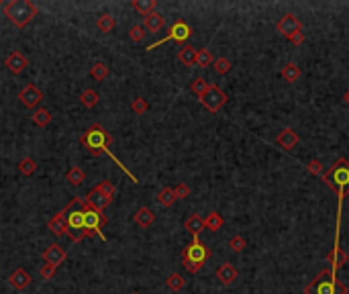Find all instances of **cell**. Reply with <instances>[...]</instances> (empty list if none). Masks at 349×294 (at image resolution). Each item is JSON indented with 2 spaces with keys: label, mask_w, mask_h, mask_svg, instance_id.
<instances>
[{
  "label": "cell",
  "mask_w": 349,
  "mask_h": 294,
  "mask_svg": "<svg viewBox=\"0 0 349 294\" xmlns=\"http://www.w3.org/2000/svg\"><path fill=\"white\" fill-rule=\"evenodd\" d=\"M215 58L211 54V49H201L196 56V68H213Z\"/></svg>",
  "instance_id": "obj_35"
},
{
  "label": "cell",
  "mask_w": 349,
  "mask_h": 294,
  "mask_svg": "<svg viewBox=\"0 0 349 294\" xmlns=\"http://www.w3.org/2000/svg\"><path fill=\"white\" fill-rule=\"evenodd\" d=\"M190 35H192V27L186 23V21H182V19H178L172 27H170V33L164 37V39H160V41H156V43H152V45H147V52H154L156 47H160L162 43H166V41H176V43H186L188 39H190Z\"/></svg>",
  "instance_id": "obj_8"
},
{
  "label": "cell",
  "mask_w": 349,
  "mask_h": 294,
  "mask_svg": "<svg viewBox=\"0 0 349 294\" xmlns=\"http://www.w3.org/2000/svg\"><path fill=\"white\" fill-rule=\"evenodd\" d=\"M209 88H211V84H209V80H205V78H194L192 82H190V90L198 96V101L209 92Z\"/></svg>",
  "instance_id": "obj_30"
},
{
  "label": "cell",
  "mask_w": 349,
  "mask_h": 294,
  "mask_svg": "<svg viewBox=\"0 0 349 294\" xmlns=\"http://www.w3.org/2000/svg\"><path fill=\"white\" fill-rule=\"evenodd\" d=\"M47 229H52V233H54L56 237H64V235H66V211H64V209H62L56 217L49 219Z\"/></svg>",
  "instance_id": "obj_20"
},
{
  "label": "cell",
  "mask_w": 349,
  "mask_h": 294,
  "mask_svg": "<svg viewBox=\"0 0 349 294\" xmlns=\"http://www.w3.org/2000/svg\"><path fill=\"white\" fill-rule=\"evenodd\" d=\"M335 294H347V284L341 282V280H337V284H335Z\"/></svg>",
  "instance_id": "obj_46"
},
{
  "label": "cell",
  "mask_w": 349,
  "mask_h": 294,
  "mask_svg": "<svg viewBox=\"0 0 349 294\" xmlns=\"http://www.w3.org/2000/svg\"><path fill=\"white\" fill-rule=\"evenodd\" d=\"M331 190H335L337 194V205L343 207L345 196L349 194V160L339 158L321 178Z\"/></svg>",
  "instance_id": "obj_2"
},
{
  "label": "cell",
  "mask_w": 349,
  "mask_h": 294,
  "mask_svg": "<svg viewBox=\"0 0 349 294\" xmlns=\"http://www.w3.org/2000/svg\"><path fill=\"white\" fill-rule=\"evenodd\" d=\"M80 143L86 147V150H88L92 156H103V154L111 156V158L115 160V164H117V166H119V168H121V170H123V172L133 180V182H139V180H137V178H135V176H133V174H131V172L121 164V160L115 158V154L111 152V147H109V145H111V135H109L101 125H92V127H90V129L80 137Z\"/></svg>",
  "instance_id": "obj_1"
},
{
  "label": "cell",
  "mask_w": 349,
  "mask_h": 294,
  "mask_svg": "<svg viewBox=\"0 0 349 294\" xmlns=\"http://www.w3.org/2000/svg\"><path fill=\"white\" fill-rule=\"evenodd\" d=\"M276 31H278L282 37L290 39L292 35H296V33L303 31V21L298 19L296 15H292V13H286V15L276 23Z\"/></svg>",
  "instance_id": "obj_10"
},
{
  "label": "cell",
  "mask_w": 349,
  "mask_h": 294,
  "mask_svg": "<svg viewBox=\"0 0 349 294\" xmlns=\"http://www.w3.org/2000/svg\"><path fill=\"white\" fill-rule=\"evenodd\" d=\"M145 31H149V33H160L162 29H164V17L156 11V13H152V15H147L145 17Z\"/></svg>",
  "instance_id": "obj_23"
},
{
  "label": "cell",
  "mask_w": 349,
  "mask_h": 294,
  "mask_svg": "<svg viewBox=\"0 0 349 294\" xmlns=\"http://www.w3.org/2000/svg\"><path fill=\"white\" fill-rule=\"evenodd\" d=\"M98 188H101V190L107 194V199H109V201H113V199H115V192H117V188H115V184H113V182L105 180V182L98 184Z\"/></svg>",
  "instance_id": "obj_43"
},
{
  "label": "cell",
  "mask_w": 349,
  "mask_h": 294,
  "mask_svg": "<svg viewBox=\"0 0 349 294\" xmlns=\"http://www.w3.org/2000/svg\"><path fill=\"white\" fill-rule=\"evenodd\" d=\"M37 162L33 160V158H23L21 162H19V172L23 174V176H33L35 172H37Z\"/></svg>",
  "instance_id": "obj_37"
},
{
  "label": "cell",
  "mask_w": 349,
  "mask_h": 294,
  "mask_svg": "<svg viewBox=\"0 0 349 294\" xmlns=\"http://www.w3.org/2000/svg\"><path fill=\"white\" fill-rule=\"evenodd\" d=\"M307 170H309L313 176H321V178H323V174L327 172L325 166H323V162H319V160H311V162L307 164Z\"/></svg>",
  "instance_id": "obj_41"
},
{
  "label": "cell",
  "mask_w": 349,
  "mask_h": 294,
  "mask_svg": "<svg viewBox=\"0 0 349 294\" xmlns=\"http://www.w3.org/2000/svg\"><path fill=\"white\" fill-rule=\"evenodd\" d=\"M0 7H3V9H5V5H3V0H0Z\"/></svg>",
  "instance_id": "obj_48"
},
{
  "label": "cell",
  "mask_w": 349,
  "mask_h": 294,
  "mask_svg": "<svg viewBox=\"0 0 349 294\" xmlns=\"http://www.w3.org/2000/svg\"><path fill=\"white\" fill-rule=\"evenodd\" d=\"M147 109H149V105H147L145 98H141V96L133 98V103H131V111H133L135 115H145V113H147Z\"/></svg>",
  "instance_id": "obj_39"
},
{
  "label": "cell",
  "mask_w": 349,
  "mask_h": 294,
  "mask_svg": "<svg viewBox=\"0 0 349 294\" xmlns=\"http://www.w3.org/2000/svg\"><path fill=\"white\" fill-rule=\"evenodd\" d=\"M107 215L103 213V211H96V209H92L90 205H86V201H84V233H86V237H101L103 241L107 239L105 237V233H103V227L107 225Z\"/></svg>",
  "instance_id": "obj_6"
},
{
  "label": "cell",
  "mask_w": 349,
  "mask_h": 294,
  "mask_svg": "<svg viewBox=\"0 0 349 294\" xmlns=\"http://www.w3.org/2000/svg\"><path fill=\"white\" fill-rule=\"evenodd\" d=\"M227 101H229V96H227V92L223 90V88H219L217 84H211V88H209V92L201 98V103H203V107L207 109V111H211V113H219L225 105H227Z\"/></svg>",
  "instance_id": "obj_9"
},
{
  "label": "cell",
  "mask_w": 349,
  "mask_h": 294,
  "mask_svg": "<svg viewBox=\"0 0 349 294\" xmlns=\"http://www.w3.org/2000/svg\"><path fill=\"white\" fill-rule=\"evenodd\" d=\"M133 294H137V292H133Z\"/></svg>",
  "instance_id": "obj_49"
},
{
  "label": "cell",
  "mask_w": 349,
  "mask_h": 294,
  "mask_svg": "<svg viewBox=\"0 0 349 294\" xmlns=\"http://www.w3.org/2000/svg\"><path fill=\"white\" fill-rule=\"evenodd\" d=\"M133 9H135V11L139 13V15L147 17V15L156 13V9H158V3H156V0H133Z\"/></svg>",
  "instance_id": "obj_25"
},
{
  "label": "cell",
  "mask_w": 349,
  "mask_h": 294,
  "mask_svg": "<svg viewBox=\"0 0 349 294\" xmlns=\"http://www.w3.org/2000/svg\"><path fill=\"white\" fill-rule=\"evenodd\" d=\"M174 192H176V199H178V201H186L188 196H190V186L182 182V184H178V186L174 188Z\"/></svg>",
  "instance_id": "obj_44"
},
{
  "label": "cell",
  "mask_w": 349,
  "mask_h": 294,
  "mask_svg": "<svg viewBox=\"0 0 349 294\" xmlns=\"http://www.w3.org/2000/svg\"><path fill=\"white\" fill-rule=\"evenodd\" d=\"M84 201H86V205H90V207L96 209V211H105V209L113 203V201L107 199V194H105L101 188H98V186L92 188V190L86 194V199H84Z\"/></svg>",
  "instance_id": "obj_13"
},
{
  "label": "cell",
  "mask_w": 349,
  "mask_h": 294,
  "mask_svg": "<svg viewBox=\"0 0 349 294\" xmlns=\"http://www.w3.org/2000/svg\"><path fill=\"white\" fill-rule=\"evenodd\" d=\"M217 278H219V282L221 284H225V286H229V284H233L237 278H239V272H237V268L233 266V264H229V262H225V264H221L219 268H217Z\"/></svg>",
  "instance_id": "obj_16"
},
{
  "label": "cell",
  "mask_w": 349,
  "mask_h": 294,
  "mask_svg": "<svg viewBox=\"0 0 349 294\" xmlns=\"http://www.w3.org/2000/svg\"><path fill=\"white\" fill-rule=\"evenodd\" d=\"M31 119H33V123L37 125V127H47L49 123H52V119H54V115H52V111L49 109H35V113L31 115Z\"/></svg>",
  "instance_id": "obj_26"
},
{
  "label": "cell",
  "mask_w": 349,
  "mask_h": 294,
  "mask_svg": "<svg viewBox=\"0 0 349 294\" xmlns=\"http://www.w3.org/2000/svg\"><path fill=\"white\" fill-rule=\"evenodd\" d=\"M145 35H147V33H145V27H143V25H133L131 31H129V37H131V41H135V43L143 41Z\"/></svg>",
  "instance_id": "obj_40"
},
{
  "label": "cell",
  "mask_w": 349,
  "mask_h": 294,
  "mask_svg": "<svg viewBox=\"0 0 349 294\" xmlns=\"http://www.w3.org/2000/svg\"><path fill=\"white\" fill-rule=\"evenodd\" d=\"M231 68H233V62H231L229 58H219V60H215V64H213V70H215L217 76H225V74H229Z\"/></svg>",
  "instance_id": "obj_36"
},
{
  "label": "cell",
  "mask_w": 349,
  "mask_h": 294,
  "mask_svg": "<svg viewBox=\"0 0 349 294\" xmlns=\"http://www.w3.org/2000/svg\"><path fill=\"white\" fill-rule=\"evenodd\" d=\"M9 284L15 288V290H25L29 284H31V274L23 268H17L11 276H9Z\"/></svg>",
  "instance_id": "obj_18"
},
{
  "label": "cell",
  "mask_w": 349,
  "mask_h": 294,
  "mask_svg": "<svg viewBox=\"0 0 349 294\" xmlns=\"http://www.w3.org/2000/svg\"><path fill=\"white\" fill-rule=\"evenodd\" d=\"M166 284H168V288H170L172 292H182V290H184V286H186V278H184L180 272H174V274H170V276H168Z\"/></svg>",
  "instance_id": "obj_32"
},
{
  "label": "cell",
  "mask_w": 349,
  "mask_h": 294,
  "mask_svg": "<svg viewBox=\"0 0 349 294\" xmlns=\"http://www.w3.org/2000/svg\"><path fill=\"white\" fill-rule=\"evenodd\" d=\"M282 78H284V82L294 84L298 78H301V66L294 64V62H288V64L282 68Z\"/></svg>",
  "instance_id": "obj_24"
},
{
  "label": "cell",
  "mask_w": 349,
  "mask_h": 294,
  "mask_svg": "<svg viewBox=\"0 0 349 294\" xmlns=\"http://www.w3.org/2000/svg\"><path fill=\"white\" fill-rule=\"evenodd\" d=\"M39 276H41L43 280H52V278L56 276V266L45 264V262H43V266L39 268Z\"/></svg>",
  "instance_id": "obj_42"
},
{
  "label": "cell",
  "mask_w": 349,
  "mask_h": 294,
  "mask_svg": "<svg viewBox=\"0 0 349 294\" xmlns=\"http://www.w3.org/2000/svg\"><path fill=\"white\" fill-rule=\"evenodd\" d=\"M184 229L192 235V237H201V233H203V229H205V219L201 217V215H190L186 221H184Z\"/></svg>",
  "instance_id": "obj_19"
},
{
  "label": "cell",
  "mask_w": 349,
  "mask_h": 294,
  "mask_svg": "<svg viewBox=\"0 0 349 294\" xmlns=\"http://www.w3.org/2000/svg\"><path fill=\"white\" fill-rule=\"evenodd\" d=\"M66 235L74 241V243H80L86 233H84V201L80 196L72 199L66 207Z\"/></svg>",
  "instance_id": "obj_4"
},
{
  "label": "cell",
  "mask_w": 349,
  "mask_h": 294,
  "mask_svg": "<svg viewBox=\"0 0 349 294\" xmlns=\"http://www.w3.org/2000/svg\"><path fill=\"white\" fill-rule=\"evenodd\" d=\"M196 56H198V49H194L192 45H182L180 52H178V62L182 66H196Z\"/></svg>",
  "instance_id": "obj_21"
},
{
  "label": "cell",
  "mask_w": 349,
  "mask_h": 294,
  "mask_svg": "<svg viewBox=\"0 0 349 294\" xmlns=\"http://www.w3.org/2000/svg\"><path fill=\"white\" fill-rule=\"evenodd\" d=\"M37 7L31 0H11L5 5V17L19 29H25L35 17H37Z\"/></svg>",
  "instance_id": "obj_5"
},
{
  "label": "cell",
  "mask_w": 349,
  "mask_h": 294,
  "mask_svg": "<svg viewBox=\"0 0 349 294\" xmlns=\"http://www.w3.org/2000/svg\"><path fill=\"white\" fill-rule=\"evenodd\" d=\"M66 180L70 182V186H80L86 180V174H84V170L80 166H72L68 170V174H66Z\"/></svg>",
  "instance_id": "obj_31"
},
{
  "label": "cell",
  "mask_w": 349,
  "mask_h": 294,
  "mask_svg": "<svg viewBox=\"0 0 349 294\" xmlns=\"http://www.w3.org/2000/svg\"><path fill=\"white\" fill-rule=\"evenodd\" d=\"M19 98L21 103L27 107V109H39L41 101H43V92L37 84H27L21 92H19Z\"/></svg>",
  "instance_id": "obj_12"
},
{
  "label": "cell",
  "mask_w": 349,
  "mask_h": 294,
  "mask_svg": "<svg viewBox=\"0 0 349 294\" xmlns=\"http://www.w3.org/2000/svg\"><path fill=\"white\" fill-rule=\"evenodd\" d=\"M343 103H345V105H347V107H349V90H347V92H345V94H343Z\"/></svg>",
  "instance_id": "obj_47"
},
{
  "label": "cell",
  "mask_w": 349,
  "mask_h": 294,
  "mask_svg": "<svg viewBox=\"0 0 349 294\" xmlns=\"http://www.w3.org/2000/svg\"><path fill=\"white\" fill-rule=\"evenodd\" d=\"M296 143H298V135H296V131L290 129V127L282 129V131L278 133V137H276V145L282 147V150H286V152L292 150V147H296Z\"/></svg>",
  "instance_id": "obj_17"
},
{
  "label": "cell",
  "mask_w": 349,
  "mask_h": 294,
  "mask_svg": "<svg viewBox=\"0 0 349 294\" xmlns=\"http://www.w3.org/2000/svg\"><path fill=\"white\" fill-rule=\"evenodd\" d=\"M223 225H225V219H223L217 211H211V213L205 217V229H209V231H219Z\"/></svg>",
  "instance_id": "obj_28"
},
{
  "label": "cell",
  "mask_w": 349,
  "mask_h": 294,
  "mask_svg": "<svg viewBox=\"0 0 349 294\" xmlns=\"http://www.w3.org/2000/svg\"><path fill=\"white\" fill-rule=\"evenodd\" d=\"M335 284H337V276L329 268V270H323L313 282H309L305 292L307 294H335Z\"/></svg>",
  "instance_id": "obj_7"
},
{
  "label": "cell",
  "mask_w": 349,
  "mask_h": 294,
  "mask_svg": "<svg viewBox=\"0 0 349 294\" xmlns=\"http://www.w3.org/2000/svg\"><path fill=\"white\" fill-rule=\"evenodd\" d=\"M5 66H7L9 72H13V74H23V72L27 70V66H29V60H27L21 52H13V54L7 58Z\"/></svg>",
  "instance_id": "obj_15"
},
{
  "label": "cell",
  "mask_w": 349,
  "mask_h": 294,
  "mask_svg": "<svg viewBox=\"0 0 349 294\" xmlns=\"http://www.w3.org/2000/svg\"><path fill=\"white\" fill-rule=\"evenodd\" d=\"M109 76V66L105 62H94L92 68H90V78L96 80V82H103L105 78Z\"/></svg>",
  "instance_id": "obj_29"
},
{
  "label": "cell",
  "mask_w": 349,
  "mask_h": 294,
  "mask_svg": "<svg viewBox=\"0 0 349 294\" xmlns=\"http://www.w3.org/2000/svg\"><path fill=\"white\" fill-rule=\"evenodd\" d=\"M158 203L162 205V207H172L178 199H176V192H174V188H162L160 192H158Z\"/></svg>",
  "instance_id": "obj_33"
},
{
  "label": "cell",
  "mask_w": 349,
  "mask_h": 294,
  "mask_svg": "<svg viewBox=\"0 0 349 294\" xmlns=\"http://www.w3.org/2000/svg\"><path fill=\"white\" fill-rule=\"evenodd\" d=\"M245 248H247V239H245L243 235H235V237L229 239V250H231V252L239 254V252H243Z\"/></svg>",
  "instance_id": "obj_38"
},
{
  "label": "cell",
  "mask_w": 349,
  "mask_h": 294,
  "mask_svg": "<svg viewBox=\"0 0 349 294\" xmlns=\"http://www.w3.org/2000/svg\"><path fill=\"white\" fill-rule=\"evenodd\" d=\"M347 260H349V256L341 250V243H339V229H335V243H333V250H331L329 256H327V262L331 264V272L337 276L339 268H343Z\"/></svg>",
  "instance_id": "obj_11"
},
{
  "label": "cell",
  "mask_w": 349,
  "mask_h": 294,
  "mask_svg": "<svg viewBox=\"0 0 349 294\" xmlns=\"http://www.w3.org/2000/svg\"><path fill=\"white\" fill-rule=\"evenodd\" d=\"M96 27H98V31H101V33H113V29L117 27V21H115V17H113V15L105 13V15L98 17Z\"/></svg>",
  "instance_id": "obj_27"
},
{
  "label": "cell",
  "mask_w": 349,
  "mask_h": 294,
  "mask_svg": "<svg viewBox=\"0 0 349 294\" xmlns=\"http://www.w3.org/2000/svg\"><path fill=\"white\" fill-rule=\"evenodd\" d=\"M211 254H213L211 248H209L207 243H203L201 237H192V241L182 250V266L190 274H196L198 270H201L209 262Z\"/></svg>",
  "instance_id": "obj_3"
},
{
  "label": "cell",
  "mask_w": 349,
  "mask_h": 294,
  "mask_svg": "<svg viewBox=\"0 0 349 294\" xmlns=\"http://www.w3.org/2000/svg\"><path fill=\"white\" fill-rule=\"evenodd\" d=\"M98 101H101V96H98V92H96V90H92V88H88V90H84V92L80 94V103H82L86 109L96 107V105H98Z\"/></svg>",
  "instance_id": "obj_34"
},
{
  "label": "cell",
  "mask_w": 349,
  "mask_h": 294,
  "mask_svg": "<svg viewBox=\"0 0 349 294\" xmlns=\"http://www.w3.org/2000/svg\"><path fill=\"white\" fill-rule=\"evenodd\" d=\"M135 223H137L139 227H143V229L152 227V225L156 223V213L149 209V207H141V209L135 213Z\"/></svg>",
  "instance_id": "obj_22"
},
{
  "label": "cell",
  "mask_w": 349,
  "mask_h": 294,
  "mask_svg": "<svg viewBox=\"0 0 349 294\" xmlns=\"http://www.w3.org/2000/svg\"><path fill=\"white\" fill-rule=\"evenodd\" d=\"M66 258H68V256H66V250L62 248V245H56V243L49 245V248L43 252V262H45V264H52V266H56V268H58L62 262H66Z\"/></svg>",
  "instance_id": "obj_14"
},
{
  "label": "cell",
  "mask_w": 349,
  "mask_h": 294,
  "mask_svg": "<svg viewBox=\"0 0 349 294\" xmlns=\"http://www.w3.org/2000/svg\"><path fill=\"white\" fill-rule=\"evenodd\" d=\"M288 41H290L292 45H303V43H305V33H303V31H301V33H296V35H292Z\"/></svg>",
  "instance_id": "obj_45"
}]
</instances>
